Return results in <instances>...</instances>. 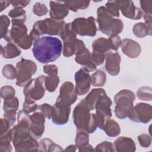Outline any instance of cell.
<instances>
[{
    "label": "cell",
    "mask_w": 152,
    "mask_h": 152,
    "mask_svg": "<svg viewBox=\"0 0 152 152\" xmlns=\"http://www.w3.org/2000/svg\"><path fill=\"white\" fill-rule=\"evenodd\" d=\"M62 50L61 40L57 37L43 36L34 42L32 52L39 62L48 64L58 59Z\"/></svg>",
    "instance_id": "6da1fadb"
},
{
    "label": "cell",
    "mask_w": 152,
    "mask_h": 152,
    "mask_svg": "<svg viewBox=\"0 0 152 152\" xmlns=\"http://www.w3.org/2000/svg\"><path fill=\"white\" fill-rule=\"evenodd\" d=\"M38 105L35 103V102H29L24 100L23 105V110L28 113H31L36 111Z\"/></svg>",
    "instance_id": "f5cc1de1"
},
{
    "label": "cell",
    "mask_w": 152,
    "mask_h": 152,
    "mask_svg": "<svg viewBox=\"0 0 152 152\" xmlns=\"http://www.w3.org/2000/svg\"><path fill=\"white\" fill-rule=\"evenodd\" d=\"M52 106H51L49 104L43 103L40 105H39L36 110L40 112L45 118L48 119H51V113H52Z\"/></svg>",
    "instance_id": "c3c4849f"
},
{
    "label": "cell",
    "mask_w": 152,
    "mask_h": 152,
    "mask_svg": "<svg viewBox=\"0 0 152 152\" xmlns=\"http://www.w3.org/2000/svg\"><path fill=\"white\" fill-rule=\"evenodd\" d=\"M120 10L124 16L131 20H140L143 17L141 10L135 6L132 1H118Z\"/></svg>",
    "instance_id": "9a60e30c"
},
{
    "label": "cell",
    "mask_w": 152,
    "mask_h": 152,
    "mask_svg": "<svg viewBox=\"0 0 152 152\" xmlns=\"http://www.w3.org/2000/svg\"><path fill=\"white\" fill-rule=\"evenodd\" d=\"M46 76L42 75L31 81L24 87L23 93L25 96L24 100L35 102L43 98L45 95V80Z\"/></svg>",
    "instance_id": "52a82bcc"
},
{
    "label": "cell",
    "mask_w": 152,
    "mask_h": 152,
    "mask_svg": "<svg viewBox=\"0 0 152 152\" xmlns=\"http://www.w3.org/2000/svg\"><path fill=\"white\" fill-rule=\"evenodd\" d=\"M8 16L12 18V21L24 23L26 20V11L21 8H13L8 12Z\"/></svg>",
    "instance_id": "d590c367"
},
{
    "label": "cell",
    "mask_w": 152,
    "mask_h": 152,
    "mask_svg": "<svg viewBox=\"0 0 152 152\" xmlns=\"http://www.w3.org/2000/svg\"><path fill=\"white\" fill-rule=\"evenodd\" d=\"M45 116L39 111H35L30 115L29 131L36 139L40 138L45 131Z\"/></svg>",
    "instance_id": "5bb4252c"
},
{
    "label": "cell",
    "mask_w": 152,
    "mask_h": 152,
    "mask_svg": "<svg viewBox=\"0 0 152 152\" xmlns=\"http://www.w3.org/2000/svg\"><path fill=\"white\" fill-rule=\"evenodd\" d=\"M49 15L51 18L62 20L69 13V10L65 2L50 1Z\"/></svg>",
    "instance_id": "d6986e66"
},
{
    "label": "cell",
    "mask_w": 152,
    "mask_h": 152,
    "mask_svg": "<svg viewBox=\"0 0 152 152\" xmlns=\"http://www.w3.org/2000/svg\"><path fill=\"white\" fill-rule=\"evenodd\" d=\"M94 149L93 148V146L90 145V144L78 148V151L81 152V151H94Z\"/></svg>",
    "instance_id": "680465c9"
},
{
    "label": "cell",
    "mask_w": 152,
    "mask_h": 152,
    "mask_svg": "<svg viewBox=\"0 0 152 152\" xmlns=\"http://www.w3.org/2000/svg\"><path fill=\"white\" fill-rule=\"evenodd\" d=\"M10 24V20L8 16L2 15L0 17V34L1 38L4 39L7 34L9 30L8 27Z\"/></svg>",
    "instance_id": "ab89813d"
},
{
    "label": "cell",
    "mask_w": 152,
    "mask_h": 152,
    "mask_svg": "<svg viewBox=\"0 0 152 152\" xmlns=\"http://www.w3.org/2000/svg\"><path fill=\"white\" fill-rule=\"evenodd\" d=\"M75 89L77 95L83 96L87 94L90 88L91 78L88 71L83 67L75 73Z\"/></svg>",
    "instance_id": "7c38bea8"
},
{
    "label": "cell",
    "mask_w": 152,
    "mask_h": 152,
    "mask_svg": "<svg viewBox=\"0 0 152 152\" xmlns=\"http://www.w3.org/2000/svg\"><path fill=\"white\" fill-rule=\"evenodd\" d=\"M122 52L130 58H136L141 53V48L136 41L125 38L122 40L121 45Z\"/></svg>",
    "instance_id": "ac0fdd59"
},
{
    "label": "cell",
    "mask_w": 152,
    "mask_h": 152,
    "mask_svg": "<svg viewBox=\"0 0 152 152\" xmlns=\"http://www.w3.org/2000/svg\"><path fill=\"white\" fill-rule=\"evenodd\" d=\"M107 11L114 17H119L120 6L118 1H107L105 5Z\"/></svg>",
    "instance_id": "60d3db41"
},
{
    "label": "cell",
    "mask_w": 152,
    "mask_h": 152,
    "mask_svg": "<svg viewBox=\"0 0 152 152\" xmlns=\"http://www.w3.org/2000/svg\"><path fill=\"white\" fill-rule=\"evenodd\" d=\"M77 34L73 30L71 23H66L64 27V28L60 36L63 42H69V41H74L77 39Z\"/></svg>",
    "instance_id": "d6a6232c"
},
{
    "label": "cell",
    "mask_w": 152,
    "mask_h": 152,
    "mask_svg": "<svg viewBox=\"0 0 152 152\" xmlns=\"http://www.w3.org/2000/svg\"><path fill=\"white\" fill-rule=\"evenodd\" d=\"M93 50H96L106 54L112 49L110 42L108 39L104 37H99L92 43Z\"/></svg>",
    "instance_id": "d4e9b609"
},
{
    "label": "cell",
    "mask_w": 152,
    "mask_h": 152,
    "mask_svg": "<svg viewBox=\"0 0 152 152\" xmlns=\"http://www.w3.org/2000/svg\"><path fill=\"white\" fill-rule=\"evenodd\" d=\"M95 151H103V152H113L115 151L113 144L109 141H104L97 144L94 149Z\"/></svg>",
    "instance_id": "ee69618b"
},
{
    "label": "cell",
    "mask_w": 152,
    "mask_h": 152,
    "mask_svg": "<svg viewBox=\"0 0 152 152\" xmlns=\"http://www.w3.org/2000/svg\"><path fill=\"white\" fill-rule=\"evenodd\" d=\"M46 26V34L60 36L66 24L64 20H56L51 18L43 20Z\"/></svg>",
    "instance_id": "44dd1931"
},
{
    "label": "cell",
    "mask_w": 152,
    "mask_h": 152,
    "mask_svg": "<svg viewBox=\"0 0 152 152\" xmlns=\"http://www.w3.org/2000/svg\"><path fill=\"white\" fill-rule=\"evenodd\" d=\"M75 40L63 42L62 53L64 56L70 57L74 55V52H75L74 41Z\"/></svg>",
    "instance_id": "7bdbcfd3"
},
{
    "label": "cell",
    "mask_w": 152,
    "mask_h": 152,
    "mask_svg": "<svg viewBox=\"0 0 152 152\" xmlns=\"http://www.w3.org/2000/svg\"><path fill=\"white\" fill-rule=\"evenodd\" d=\"M90 78L91 84L94 87H102L105 84L106 81V74L100 69H97L95 72L92 74Z\"/></svg>",
    "instance_id": "f546056e"
},
{
    "label": "cell",
    "mask_w": 152,
    "mask_h": 152,
    "mask_svg": "<svg viewBox=\"0 0 152 152\" xmlns=\"http://www.w3.org/2000/svg\"><path fill=\"white\" fill-rule=\"evenodd\" d=\"M97 21L99 30L109 37L118 35L124 28L122 21L114 18L104 6H101L97 10Z\"/></svg>",
    "instance_id": "277c9868"
},
{
    "label": "cell",
    "mask_w": 152,
    "mask_h": 152,
    "mask_svg": "<svg viewBox=\"0 0 152 152\" xmlns=\"http://www.w3.org/2000/svg\"><path fill=\"white\" fill-rule=\"evenodd\" d=\"M11 23V28L4 39L8 43H13L17 45L27 35V28L23 23L12 20Z\"/></svg>",
    "instance_id": "4fadbf2b"
},
{
    "label": "cell",
    "mask_w": 152,
    "mask_h": 152,
    "mask_svg": "<svg viewBox=\"0 0 152 152\" xmlns=\"http://www.w3.org/2000/svg\"><path fill=\"white\" fill-rule=\"evenodd\" d=\"M112 104L110 98L106 93L102 94L97 99L96 105V117L97 122V127L103 130L105 122L112 117L110 106Z\"/></svg>",
    "instance_id": "ba28073f"
},
{
    "label": "cell",
    "mask_w": 152,
    "mask_h": 152,
    "mask_svg": "<svg viewBox=\"0 0 152 152\" xmlns=\"http://www.w3.org/2000/svg\"><path fill=\"white\" fill-rule=\"evenodd\" d=\"M75 61L77 64L87 69L89 72L96 70L97 66L93 62L90 52L87 48H85L83 50L75 55Z\"/></svg>",
    "instance_id": "ffe728a7"
},
{
    "label": "cell",
    "mask_w": 152,
    "mask_h": 152,
    "mask_svg": "<svg viewBox=\"0 0 152 152\" xmlns=\"http://www.w3.org/2000/svg\"><path fill=\"white\" fill-rule=\"evenodd\" d=\"M138 141L140 145L144 148L148 147L151 145V138L150 135L146 134H142L138 136Z\"/></svg>",
    "instance_id": "681fc988"
},
{
    "label": "cell",
    "mask_w": 152,
    "mask_h": 152,
    "mask_svg": "<svg viewBox=\"0 0 152 152\" xmlns=\"http://www.w3.org/2000/svg\"><path fill=\"white\" fill-rule=\"evenodd\" d=\"M108 39L110 42L112 49L116 51L119 49L122 43V40L121 39V37L118 35L113 36L109 37Z\"/></svg>",
    "instance_id": "db71d44e"
},
{
    "label": "cell",
    "mask_w": 152,
    "mask_h": 152,
    "mask_svg": "<svg viewBox=\"0 0 152 152\" xmlns=\"http://www.w3.org/2000/svg\"><path fill=\"white\" fill-rule=\"evenodd\" d=\"M70 112L71 105L56 99L55 103L52 106L51 119L56 125H65L69 120Z\"/></svg>",
    "instance_id": "8fae6325"
},
{
    "label": "cell",
    "mask_w": 152,
    "mask_h": 152,
    "mask_svg": "<svg viewBox=\"0 0 152 152\" xmlns=\"http://www.w3.org/2000/svg\"><path fill=\"white\" fill-rule=\"evenodd\" d=\"M90 111L84 99L74 107L72 119L77 130L92 134L97 129V122L96 115L94 113H90Z\"/></svg>",
    "instance_id": "7a4b0ae2"
},
{
    "label": "cell",
    "mask_w": 152,
    "mask_h": 152,
    "mask_svg": "<svg viewBox=\"0 0 152 152\" xmlns=\"http://www.w3.org/2000/svg\"><path fill=\"white\" fill-rule=\"evenodd\" d=\"M1 52L2 56L5 59L15 58L21 53L20 48L13 43H8L4 47L1 46Z\"/></svg>",
    "instance_id": "603a6c76"
},
{
    "label": "cell",
    "mask_w": 152,
    "mask_h": 152,
    "mask_svg": "<svg viewBox=\"0 0 152 152\" xmlns=\"http://www.w3.org/2000/svg\"><path fill=\"white\" fill-rule=\"evenodd\" d=\"M60 82L59 77L58 75H48L45 80V87L49 92L55 91Z\"/></svg>",
    "instance_id": "1f68e13d"
},
{
    "label": "cell",
    "mask_w": 152,
    "mask_h": 152,
    "mask_svg": "<svg viewBox=\"0 0 152 152\" xmlns=\"http://www.w3.org/2000/svg\"><path fill=\"white\" fill-rule=\"evenodd\" d=\"M140 4L143 14H152V1L141 0Z\"/></svg>",
    "instance_id": "816d5d0a"
},
{
    "label": "cell",
    "mask_w": 152,
    "mask_h": 152,
    "mask_svg": "<svg viewBox=\"0 0 152 152\" xmlns=\"http://www.w3.org/2000/svg\"><path fill=\"white\" fill-rule=\"evenodd\" d=\"M105 69L111 75H117L120 72L121 56L117 52L107 53L105 55Z\"/></svg>",
    "instance_id": "e0dca14e"
},
{
    "label": "cell",
    "mask_w": 152,
    "mask_h": 152,
    "mask_svg": "<svg viewBox=\"0 0 152 152\" xmlns=\"http://www.w3.org/2000/svg\"><path fill=\"white\" fill-rule=\"evenodd\" d=\"M135 100V94L129 90L124 89L117 93L114 97V101L116 103L115 116L121 119L127 118L129 112L134 106Z\"/></svg>",
    "instance_id": "5b68a950"
},
{
    "label": "cell",
    "mask_w": 152,
    "mask_h": 152,
    "mask_svg": "<svg viewBox=\"0 0 152 152\" xmlns=\"http://www.w3.org/2000/svg\"><path fill=\"white\" fill-rule=\"evenodd\" d=\"M16 68L17 69L16 85L24 87L32 79L31 76L36 73L37 65L31 60L21 58L17 63Z\"/></svg>",
    "instance_id": "8992f818"
},
{
    "label": "cell",
    "mask_w": 152,
    "mask_h": 152,
    "mask_svg": "<svg viewBox=\"0 0 152 152\" xmlns=\"http://www.w3.org/2000/svg\"><path fill=\"white\" fill-rule=\"evenodd\" d=\"M57 99L69 105L72 104L77 99V94L72 82H64L59 89V95Z\"/></svg>",
    "instance_id": "2e32d148"
},
{
    "label": "cell",
    "mask_w": 152,
    "mask_h": 152,
    "mask_svg": "<svg viewBox=\"0 0 152 152\" xmlns=\"http://www.w3.org/2000/svg\"><path fill=\"white\" fill-rule=\"evenodd\" d=\"M103 131L107 136L115 137L120 134L121 128L116 121L109 119L105 122Z\"/></svg>",
    "instance_id": "484cf974"
},
{
    "label": "cell",
    "mask_w": 152,
    "mask_h": 152,
    "mask_svg": "<svg viewBox=\"0 0 152 152\" xmlns=\"http://www.w3.org/2000/svg\"><path fill=\"white\" fill-rule=\"evenodd\" d=\"M71 26L76 34L80 36L93 37L97 33L96 21L92 16L87 18H77L71 23Z\"/></svg>",
    "instance_id": "9c48e42d"
},
{
    "label": "cell",
    "mask_w": 152,
    "mask_h": 152,
    "mask_svg": "<svg viewBox=\"0 0 152 152\" xmlns=\"http://www.w3.org/2000/svg\"><path fill=\"white\" fill-rule=\"evenodd\" d=\"M128 117L133 122L146 124L152 118V107L145 103H137L129 112Z\"/></svg>",
    "instance_id": "30bf717a"
},
{
    "label": "cell",
    "mask_w": 152,
    "mask_h": 152,
    "mask_svg": "<svg viewBox=\"0 0 152 152\" xmlns=\"http://www.w3.org/2000/svg\"><path fill=\"white\" fill-rule=\"evenodd\" d=\"M11 141H12V130L10 129L8 132L0 137V151L11 152L12 150Z\"/></svg>",
    "instance_id": "f1b7e54d"
},
{
    "label": "cell",
    "mask_w": 152,
    "mask_h": 152,
    "mask_svg": "<svg viewBox=\"0 0 152 152\" xmlns=\"http://www.w3.org/2000/svg\"><path fill=\"white\" fill-rule=\"evenodd\" d=\"M3 76L8 80H14L17 78V69L12 64H6L2 70Z\"/></svg>",
    "instance_id": "74e56055"
},
{
    "label": "cell",
    "mask_w": 152,
    "mask_h": 152,
    "mask_svg": "<svg viewBox=\"0 0 152 152\" xmlns=\"http://www.w3.org/2000/svg\"><path fill=\"white\" fill-rule=\"evenodd\" d=\"M75 144L78 147V149L81 148L89 143V136L88 133L84 131L77 130L75 139Z\"/></svg>",
    "instance_id": "8d00e7d4"
},
{
    "label": "cell",
    "mask_w": 152,
    "mask_h": 152,
    "mask_svg": "<svg viewBox=\"0 0 152 152\" xmlns=\"http://www.w3.org/2000/svg\"><path fill=\"white\" fill-rule=\"evenodd\" d=\"M77 148H78V147L76 144H74V145L72 144V145H68L64 150L68 151H75Z\"/></svg>",
    "instance_id": "94428289"
},
{
    "label": "cell",
    "mask_w": 152,
    "mask_h": 152,
    "mask_svg": "<svg viewBox=\"0 0 152 152\" xmlns=\"http://www.w3.org/2000/svg\"><path fill=\"white\" fill-rule=\"evenodd\" d=\"M105 54L96 51V50H93L92 53L91 54V58L93 61V62L96 64V66L102 65L105 59Z\"/></svg>",
    "instance_id": "7dc6e473"
},
{
    "label": "cell",
    "mask_w": 152,
    "mask_h": 152,
    "mask_svg": "<svg viewBox=\"0 0 152 152\" xmlns=\"http://www.w3.org/2000/svg\"><path fill=\"white\" fill-rule=\"evenodd\" d=\"M18 124L29 128L30 124V118L29 113L24 112L23 110H19L17 114Z\"/></svg>",
    "instance_id": "b9f144b4"
},
{
    "label": "cell",
    "mask_w": 152,
    "mask_h": 152,
    "mask_svg": "<svg viewBox=\"0 0 152 152\" xmlns=\"http://www.w3.org/2000/svg\"><path fill=\"white\" fill-rule=\"evenodd\" d=\"M151 88L147 86H143L139 88L137 91V95L139 99L145 101H151L152 99Z\"/></svg>",
    "instance_id": "f35d334b"
},
{
    "label": "cell",
    "mask_w": 152,
    "mask_h": 152,
    "mask_svg": "<svg viewBox=\"0 0 152 152\" xmlns=\"http://www.w3.org/2000/svg\"><path fill=\"white\" fill-rule=\"evenodd\" d=\"M12 142L16 152L40 151L39 144L29 131V128L15 125L11 128Z\"/></svg>",
    "instance_id": "3957f363"
},
{
    "label": "cell",
    "mask_w": 152,
    "mask_h": 152,
    "mask_svg": "<svg viewBox=\"0 0 152 152\" xmlns=\"http://www.w3.org/2000/svg\"><path fill=\"white\" fill-rule=\"evenodd\" d=\"M33 39L30 37V35L27 34L24 38H23L17 45V46L24 49V50H27L30 49L33 44Z\"/></svg>",
    "instance_id": "f907efd6"
},
{
    "label": "cell",
    "mask_w": 152,
    "mask_h": 152,
    "mask_svg": "<svg viewBox=\"0 0 152 152\" xmlns=\"http://www.w3.org/2000/svg\"><path fill=\"white\" fill-rule=\"evenodd\" d=\"M113 145L117 152H134L136 150L134 141L127 137H119L114 141Z\"/></svg>",
    "instance_id": "7402d4cb"
},
{
    "label": "cell",
    "mask_w": 152,
    "mask_h": 152,
    "mask_svg": "<svg viewBox=\"0 0 152 152\" xmlns=\"http://www.w3.org/2000/svg\"><path fill=\"white\" fill-rule=\"evenodd\" d=\"M0 91L1 96L4 99L14 97L15 94V89L12 86L8 85H6L2 87Z\"/></svg>",
    "instance_id": "bcb514c9"
},
{
    "label": "cell",
    "mask_w": 152,
    "mask_h": 152,
    "mask_svg": "<svg viewBox=\"0 0 152 152\" xmlns=\"http://www.w3.org/2000/svg\"><path fill=\"white\" fill-rule=\"evenodd\" d=\"M46 34V26L43 20H39L34 23L33 28L30 32V36L34 42L40 38V36Z\"/></svg>",
    "instance_id": "83f0119b"
},
{
    "label": "cell",
    "mask_w": 152,
    "mask_h": 152,
    "mask_svg": "<svg viewBox=\"0 0 152 152\" xmlns=\"http://www.w3.org/2000/svg\"><path fill=\"white\" fill-rule=\"evenodd\" d=\"M43 72L47 75H58V68L55 65H45L43 66Z\"/></svg>",
    "instance_id": "11a10c76"
},
{
    "label": "cell",
    "mask_w": 152,
    "mask_h": 152,
    "mask_svg": "<svg viewBox=\"0 0 152 152\" xmlns=\"http://www.w3.org/2000/svg\"><path fill=\"white\" fill-rule=\"evenodd\" d=\"M19 100L15 96L4 99L3 103L4 112H17L18 109Z\"/></svg>",
    "instance_id": "836d02e7"
},
{
    "label": "cell",
    "mask_w": 152,
    "mask_h": 152,
    "mask_svg": "<svg viewBox=\"0 0 152 152\" xmlns=\"http://www.w3.org/2000/svg\"><path fill=\"white\" fill-rule=\"evenodd\" d=\"M11 126L10 125V123L5 119V118H1V131H0V134L1 135L4 134L7 132H8L11 128Z\"/></svg>",
    "instance_id": "9f6ffc18"
},
{
    "label": "cell",
    "mask_w": 152,
    "mask_h": 152,
    "mask_svg": "<svg viewBox=\"0 0 152 152\" xmlns=\"http://www.w3.org/2000/svg\"><path fill=\"white\" fill-rule=\"evenodd\" d=\"M104 93H106L103 88H93L84 99L90 110H93L95 109V105L97 99L102 94Z\"/></svg>",
    "instance_id": "cb8c5ba5"
},
{
    "label": "cell",
    "mask_w": 152,
    "mask_h": 152,
    "mask_svg": "<svg viewBox=\"0 0 152 152\" xmlns=\"http://www.w3.org/2000/svg\"><path fill=\"white\" fill-rule=\"evenodd\" d=\"M33 13L39 17L45 15L48 12V9L46 6L40 2H36L33 6Z\"/></svg>",
    "instance_id": "f6af8a7d"
},
{
    "label": "cell",
    "mask_w": 152,
    "mask_h": 152,
    "mask_svg": "<svg viewBox=\"0 0 152 152\" xmlns=\"http://www.w3.org/2000/svg\"><path fill=\"white\" fill-rule=\"evenodd\" d=\"M39 144L40 151L52 152L61 151L63 150V148L59 145L55 144L49 138L42 139L40 140Z\"/></svg>",
    "instance_id": "4316f807"
},
{
    "label": "cell",
    "mask_w": 152,
    "mask_h": 152,
    "mask_svg": "<svg viewBox=\"0 0 152 152\" xmlns=\"http://www.w3.org/2000/svg\"><path fill=\"white\" fill-rule=\"evenodd\" d=\"M69 10L77 12L78 10H84L88 7L90 1H71L65 2Z\"/></svg>",
    "instance_id": "e575fe53"
},
{
    "label": "cell",
    "mask_w": 152,
    "mask_h": 152,
    "mask_svg": "<svg viewBox=\"0 0 152 152\" xmlns=\"http://www.w3.org/2000/svg\"><path fill=\"white\" fill-rule=\"evenodd\" d=\"M11 4L14 8H21L26 7L29 4L30 1H10Z\"/></svg>",
    "instance_id": "6f0895ef"
},
{
    "label": "cell",
    "mask_w": 152,
    "mask_h": 152,
    "mask_svg": "<svg viewBox=\"0 0 152 152\" xmlns=\"http://www.w3.org/2000/svg\"><path fill=\"white\" fill-rule=\"evenodd\" d=\"M132 32L138 38H143L147 35L151 36L152 34L149 31L147 26L142 22L135 24L132 27Z\"/></svg>",
    "instance_id": "4dcf8cb0"
},
{
    "label": "cell",
    "mask_w": 152,
    "mask_h": 152,
    "mask_svg": "<svg viewBox=\"0 0 152 152\" xmlns=\"http://www.w3.org/2000/svg\"><path fill=\"white\" fill-rule=\"evenodd\" d=\"M11 4L10 1H2L1 0L0 1V7H1V10L0 11L2 12L4 10H5V8H7L10 4Z\"/></svg>",
    "instance_id": "91938a15"
}]
</instances>
